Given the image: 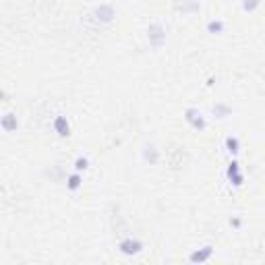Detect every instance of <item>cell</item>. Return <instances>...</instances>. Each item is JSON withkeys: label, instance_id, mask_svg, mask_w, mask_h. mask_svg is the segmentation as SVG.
<instances>
[{"label": "cell", "instance_id": "cell-7", "mask_svg": "<svg viewBox=\"0 0 265 265\" xmlns=\"http://www.w3.org/2000/svg\"><path fill=\"white\" fill-rule=\"evenodd\" d=\"M224 149L228 155H232V158H236V155L240 153V141L236 135H228L224 139Z\"/></svg>", "mask_w": 265, "mask_h": 265}, {"label": "cell", "instance_id": "cell-1", "mask_svg": "<svg viewBox=\"0 0 265 265\" xmlns=\"http://www.w3.org/2000/svg\"><path fill=\"white\" fill-rule=\"evenodd\" d=\"M166 37H168V29L164 25L162 21H153L149 23V27H147V40H149L151 48L160 50L164 44H166Z\"/></svg>", "mask_w": 265, "mask_h": 265}, {"label": "cell", "instance_id": "cell-17", "mask_svg": "<svg viewBox=\"0 0 265 265\" xmlns=\"http://www.w3.org/2000/svg\"><path fill=\"white\" fill-rule=\"evenodd\" d=\"M236 172H240V164H238L236 160H232V162L228 164V168H226V176H230V174H236Z\"/></svg>", "mask_w": 265, "mask_h": 265}, {"label": "cell", "instance_id": "cell-2", "mask_svg": "<svg viewBox=\"0 0 265 265\" xmlns=\"http://www.w3.org/2000/svg\"><path fill=\"white\" fill-rule=\"evenodd\" d=\"M116 19V9L112 4H99L96 6V9L91 11V21L96 23V25H110V23Z\"/></svg>", "mask_w": 265, "mask_h": 265}, {"label": "cell", "instance_id": "cell-11", "mask_svg": "<svg viewBox=\"0 0 265 265\" xmlns=\"http://www.w3.org/2000/svg\"><path fill=\"white\" fill-rule=\"evenodd\" d=\"M205 29H207V33H212V35H220V33H224L226 23L222 19H209L205 23Z\"/></svg>", "mask_w": 265, "mask_h": 265}, {"label": "cell", "instance_id": "cell-6", "mask_svg": "<svg viewBox=\"0 0 265 265\" xmlns=\"http://www.w3.org/2000/svg\"><path fill=\"white\" fill-rule=\"evenodd\" d=\"M52 127H54V131H56L58 137H68V135H71V122L66 120L65 114H58L56 118H54Z\"/></svg>", "mask_w": 265, "mask_h": 265}, {"label": "cell", "instance_id": "cell-14", "mask_svg": "<svg viewBox=\"0 0 265 265\" xmlns=\"http://www.w3.org/2000/svg\"><path fill=\"white\" fill-rule=\"evenodd\" d=\"M263 0H240V9H243L245 13H253L261 6Z\"/></svg>", "mask_w": 265, "mask_h": 265}, {"label": "cell", "instance_id": "cell-3", "mask_svg": "<svg viewBox=\"0 0 265 265\" xmlns=\"http://www.w3.org/2000/svg\"><path fill=\"white\" fill-rule=\"evenodd\" d=\"M184 120L195 131H205L207 129V120H205L203 112H201L199 108H195V106H191V108H186V110H184Z\"/></svg>", "mask_w": 265, "mask_h": 265}, {"label": "cell", "instance_id": "cell-9", "mask_svg": "<svg viewBox=\"0 0 265 265\" xmlns=\"http://www.w3.org/2000/svg\"><path fill=\"white\" fill-rule=\"evenodd\" d=\"M0 127H2V131H4V132H13V131H17V127H19L17 114L6 112V114L2 116V120H0Z\"/></svg>", "mask_w": 265, "mask_h": 265}, {"label": "cell", "instance_id": "cell-8", "mask_svg": "<svg viewBox=\"0 0 265 265\" xmlns=\"http://www.w3.org/2000/svg\"><path fill=\"white\" fill-rule=\"evenodd\" d=\"M143 160L149 164V166H155V164L160 162V151H158V147H155L153 143H147L143 147Z\"/></svg>", "mask_w": 265, "mask_h": 265}, {"label": "cell", "instance_id": "cell-4", "mask_svg": "<svg viewBox=\"0 0 265 265\" xmlns=\"http://www.w3.org/2000/svg\"><path fill=\"white\" fill-rule=\"evenodd\" d=\"M118 251L122 255H127V257H135L143 251V243L139 238H132V236H127V238H122L120 243H118Z\"/></svg>", "mask_w": 265, "mask_h": 265}, {"label": "cell", "instance_id": "cell-16", "mask_svg": "<svg viewBox=\"0 0 265 265\" xmlns=\"http://www.w3.org/2000/svg\"><path fill=\"white\" fill-rule=\"evenodd\" d=\"M226 178H228V182H230L232 186H236V189H238V186H243V182H245V174H243V172L230 174V176H226Z\"/></svg>", "mask_w": 265, "mask_h": 265}, {"label": "cell", "instance_id": "cell-13", "mask_svg": "<svg viewBox=\"0 0 265 265\" xmlns=\"http://www.w3.org/2000/svg\"><path fill=\"white\" fill-rule=\"evenodd\" d=\"M176 11H182V13H197V11H201V2H199V0H184L182 4H176Z\"/></svg>", "mask_w": 265, "mask_h": 265}, {"label": "cell", "instance_id": "cell-10", "mask_svg": "<svg viewBox=\"0 0 265 265\" xmlns=\"http://www.w3.org/2000/svg\"><path fill=\"white\" fill-rule=\"evenodd\" d=\"M212 114H214V118L224 120V118H228V116L232 114V108L228 104H224V102H215L212 106Z\"/></svg>", "mask_w": 265, "mask_h": 265}, {"label": "cell", "instance_id": "cell-12", "mask_svg": "<svg viewBox=\"0 0 265 265\" xmlns=\"http://www.w3.org/2000/svg\"><path fill=\"white\" fill-rule=\"evenodd\" d=\"M81 184H83V176H81V172H77V170H75L73 174L66 176V189H68V191H79Z\"/></svg>", "mask_w": 265, "mask_h": 265}, {"label": "cell", "instance_id": "cell-15", "mask_svg": "<svg viewBox=\"0 0 265 265\" xmlns=\"http://www.w3.org/2000/svg\"><path fill=\"white\" fill-rule=\"evenodd\" d=\"M73 168L77 170V172H85V170L89 168V160L87 158H83V155H79V158L75 160V164H73Z\"/></svg>", "mask_w": 265, "mask_h": 265}, {"label": "cell", "instance_id": "cell-5", "mask_svg": "<svg viewBox=\"0 0 265 265\" xmlns=\"http://www.w3.org/2000/svg\"><path fill=\"white\" fill-rule=\"evenodd\" d=\"M214 251L215 248L212 245H205V247H201V248H195V251L189 255V263H205L209 261L214 257Z\"/></svg>", "mask_w": 265, "mask_h": 265}, {"label": "cell", "instance_id": "cell-18", "mask_svg": "<svg viewBox=\"0 0 265 265\" xmlns=\"http://www.w3.org/2000/svg\"><path fill=\"white\" fill-rule=\"evenodd\" d=\"M240 224H243L240 217H230V226H232V228H240Z\"/></svg>", "mask_w": 265, "mask_h": 265}]
</instances>
